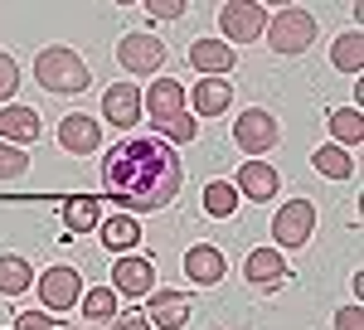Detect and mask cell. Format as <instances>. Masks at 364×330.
Returning a JSON list of instances; mask_svg holds the SVG:
<instances>
[{"mask_svg":"<svg viewBox=\"0 0 364 330\" xmlns=\"http://www.w3.org/2000/svg\"><path fill=\"white\" fill-rule=\"evenodd\" d=\"M112 292L117 297H127V302H146L151 292H156V262L146 257V252H122L112 262Z\"/></svg>","mask_w":364,"mask_h":330,"instance_id":"cell-7","label":"cell"},{"mask_svg":"<svg viewBox=\"0 0 364 330\" xmlns=\"http://www.w3.org/2000/svg\"><path fill=\"white\" fill-rule=\"evenodd\" d=\"M185 102H190V117H224L233 107V87H228V78H199L185 92Z\"/></svg>","mask_w":364,"mask_h":330,"instance_id":"cell-14","label":"cell"},{"mask_svg":"<svg viewBox=\"0 0 364 330\" xmlns=\"http://www.w3.org/2000/svg\"><path fill=\"white\" fill-rule=\"evenodd\" d=\"M331 137L350 151V146H360L364 141V117H360V107H336L331 112Z\"/></svg>","mask_w":364,"mask_h":330,"instance_id":"cell-26","label":"cell"},{"mask_svg":"<svg viewBox=\"0 0 364 330\" xmlns=\"http://www.w3.org/2000/svg\"><path fill=\"white\" fill-rule=\"evenodd\" d=\"M262 39H267V49L272 54H306L311 44H316V15L301 10V5H287L277 15H267V29H262Z\"/></svg>","mask_w":364,"mask_h":330,"instance_id":"cell-4","label":"cell"},{"mask_svg":"<svg viewBox=\"0 0 364 330\" xmlns=\"http://www.w3.org/2000/svg\"><path fill=\"white\" fill-rule=\"evenodd\" d=\"M233 209H238L233 180H209V185H204V214H209V219H228Z\"/></svg>","mask_w":364,"mask_h":330,"instance_id":"cell-25","label":"cell"},{"mask_svg":"<svg viewBox=\"0 0 364 330\" xmlns=\"http://www.w3.org/2000/svg\"><path fill=\"white\" fill-rule=\"evenodd\" d=\"M146 321H151V330H185V321H190V297L185 292H170V287H156L151 297H146Z\"/></svg>","mask_w":364,"mask_h":330,"instance_id":"cell-12","label":"cell"},{"mask_svg":"<svg viewBox=\"0 0 364 330\" xmlns=\"http://www.w3.org/2000/svg\"><path fill=\"white\" fill-rule=\"evenodd\" d=\"M34 82L44 87V92H68V97H78L92 73H87V63L78 49H68V44H49L44 54L34 58Z\"/></svg>","mask_w":364,"mask_h":330,"instance_id":"cell-3","label":"cell"},{"mask_svg":"<svg viewBox=\"0 0 364 330\" xmlns=\"http://www.w3.org/2000/svg\"><path fill=\"white\" fill-rule=\"evenodd\" d=\"M185 165L180 151L161 137H127L102 156V199L122 204V214H156L180 199Z\"/></svg>","mask_w":364,"mask_h":330,"instance_id":"cell-1","label":"cell"},{"mask_svg":"<svg viewBox=\"0 0 364 330\" xmlns=\"http://www.w3.org/2000/svg\"><path fill=\"white\" fill-rule=\"evenodd\" d=\"M311 165H316L326 180H350V175H355V161H350V151H345V146H316Z\"/></svg>","mask_w":364,"mask_h":330,"instance_id":"cell-24","label":"cell"},{"mask_svg":"<svg viewBox=\"0 0 364 330\" xmlns=\"http://www.w3.org/2000/svg\"><path fill=\"white\" fill-rule=\"evenodd\" d=\"M15 330H63V326H58V316H49V311H20L15 316Z\"/></svg>","mask_w":364,"mask_h":330,"instance_id":"cell-31","label":"cell"},{"mask_svg":"<svg viewBox=\"0 0 364 330\" xmlns=\"http://www.w3.org/2000/svg\"><path fill=\"white\" fill-rule=\"evenodd\" d=\"M311 233H316V204L311 199H287L272 219V238L277 247H306Z\"/></svg>","mask_w":364,"mask_h":330,"instance_id":"cell-9","label":"cell"},{"mask_svg":"<svg viewBox=\"0 0 364 330\" xmlns=\"http://www.w3.org/2000/svg\"><path fill=\"white\" fill-rule=\"evenodd\" d=\"M336 330H364V306L360 302L340 306V311H336Z\"/></svg>","mask_w":364,"mask_h":330,"instance_id":"cell-32","label":"cell"},{"mask_svg":"<svg viewBox=\"0 0 364 330\" xmlns=\"http://www.w3.org/2000/svg\"><path fill=\"white\" fill-rule=\"evenodd\" d=\"M34 287H39V302H44V311H49V316L73 311V306H78V297H83V277H78V267H68V262L49 267V272L39 277Z\"/></svg>","mask_w":364,"mask_h":330,"instance_id":"cell-8","label":"cell"},{"mask_svg":"<svg viewBox=\"0 0 364 330\" xmlns=\"http://www.w3.org/2000/svg\"><path fill=\"white\" fill-rule=\"evenodd\" d=\"M243 277H248L252 287H262V292H272L287 282V257H282L277 247H252L248 262H243Z\"/></svg>","mask_w":364,"mask_h":330,"instance_id":"cell-16","label":"cell"},{"mask_svg":"<svg viewBox=\"0 0 364 330\" xmlns=\"http://www.w3.org/2000/svg\"><path fill=\"white\" fill-rule=\"evenodd\" d=\"M78 311L87 321H117V292L112 287H92V292L78 297Z\"/></svg>","mask_w":364,"mask_h":330,"instance_id":"cell-27","label":"cell"},{"mask_svg":"<svg viewBox=\"0 0 364 330\" xmlns=\"http://www.w3.org/2000/svg\"><path fill=\"white\" fill-rule=\"evenodd\" d=\"M146 15H156V20H185L190 0H146Z\"/></svg>","mask_w":364,"mask_h":330,"instance_id":"cell-29","label":"cell"},{"mask_svg":"<svg viewBox=\"0 0 364 330\" xmlns=\"http://www.w3.org/2000/svg\"><path fill=\"white\" fill-rule=\"evenodd\" d=\"M219 29H224V44H257V34L267 29V5L257 0H224L219 5Z\"/></svg>","mask_w":364,"mask_h":330,"instance_id":"cell-6","label":"cell"},{"mask_svg":"<svg viewBox=\"0 0 364 330\" xmlns=\"http://www.w3.org/2000/svg\"><path fill=\"white\" fill-rule=\"evenodd\" d=\"M331 68L350 73V78L364 68V29H345L336 44H331Z\"/></svg>","mask_w":364,"mask_h":330,"instance_id":"cell-23","label":"cell"},{"mask_svg":"<svg viewBox=\"0 0 364 330\" xmlns=\"http://www.w3.org/2000/svg\"><path fill=\"white\" fill-rule=\"evenodd\" d=\"M58 146H63L68 156H92V151L102 146V122L87 117V112H68V117L58 122Z\"/></svg>","mask_w":364,"mask_h":330,"instance_id":"cell-11","label":"cell"},{"mask_svg":"<svg viewBox=\"0 0 364 330\" xmlns=\"http://www.w3.org/2000/svg\"><path fill=\"white\" fill-rule=\"evenodd\" d=\"M190 68H199V78H224L238 63H233V49L224 39H195L190 44Z\"/></svg>","mask_w":364,"mask_h":330,"instance_id":"cell-18","label":"cell"},{"mask_svg":"<svg viewBox=\"0 0 364 330\" xmlns=\"http://www.w3.org/2000/svg\"><path fill=\"white\" fill-rule=\"evenodd\" d=\"M228 272V262H224V252L214 243H195L190 252H185V277L195 282V287H219Z\"/></svg>","mask_w":364,"mask_h":330,"instance_id":"cell-15","label":"cell"},{"mask_svg":"<svg viewBox=\"0 0 364 330\" xmlns=\"http://www.w3.org/2000/svg\"><path fill=\"white\" fill-rule=\"evenodd\" d=\"M25 175H29V151L0 141V180H25Z\"/></svg>","mask_w":364,"mask_h":330,"instance_id":"cell-28","label":"cell"},{"mask_svg":"<svg viewBox=\"0 0 364 330\" xmlns=\"http://www.w3.org/2000/svg\"><path fill=\"white\" fill-rule=\"evenodd\" d=\"M282 141V132H277V117L267 107H248L238 122H233V146L248 156V161H262L272 146Z\"/></svg>","mask_w":364,"mask_h":330,"instance_id":"cell-5","label":"cell"},{"mask_svg":"<svg viewBox=\"0 0 364 330\" xmlns=\"http://www.w3.org/2000/svg\"><path fill=\"white\" fill-rule=\"evenodd\" d=\"M97 228H102V247H112V252H132L141 243V223L132 214H107Z\"/></svg>","mask_w":364,"mask_h":330,"instance_id":"cell-22","label":"cell"},{"mask_svg":"<svg viewBox=\"0 0 364 330\" xmlns=\"http://www.w3.org/2000/svg\"><path fill=\"white\" fill-rule=\"evenodd\" d=\"M141 112L156 122L161 141H170V146H190L195 132H199V122L190 117V102H185L180 78H156L146 87V97H141Z\"/></svg>","mask_w":364,"mask_h":330,"instance_id":"cell-2","label":"cell"},{"mask_svg":"<svg viewBox=\"0 0 364 330\" xmlns=\"http://www.w3.org/2000/svg\"><path fill=\"white\" fill-rule=\"evenodd\" d=\"M277 185H282V175L267 161H243L238 180H233V190L248 194V199H257V204H262V199H272V194H277Z\"/></svg>","mask_w":364,"mask_h":330,"instance_id":"cell-19","label":"cell"},{"mask_svg":"<svg viewBox=\"0 0 364 330\" xmlns=\"http://www.w3.org/2000/svg\"><path fill=\"white\" fill-rule=\"evenodd\" d=\"M102 122H112V127H136L141 122V87L136 82H112L107 92H102Z\"/></svg>","mask_w":364,"mask_h":330,"instance_id":"cell-13","label":"cell"},{"mask_svg":"<svg viewBox=\"0 0 364 330\" xmlns=\"http://www.w3.org/2000/svg\"><path fill=\"white\" fill-rule=\"evenodd\" d=\"M63 223H68V233H92L102 223V199H92V194L63 199Z\"/></svg>","mask_w":364,"mask_h":330,"instance_id":"cell-21","label":"cell"},{"mask_svg":"<svg viewBox=\"0 0 364 330\" xmlns=\"http://www.w3.org/2000/svg\"><path fill=\"white\" fill-rule=\"evenodd\" d=\"M34 287V267L20 252H0V297H25Z\"/></svg>","mask_w":364,"mask_h":330,"instance_id":"cell-20","label":"cell"},{"mask_svg":"<svg viewBox=\"0 0 364 330\" xmlns=\"http://www.w3.org/2000/svg\"><path fill=\"white\" fill-rule=\"evenodd\" d=\"M0 141L29 151L39 141V112L34 107H0Z\"/></svg>","mask_w":364,"mask_h":330,"instance_id":"cell-17","label":"cell"},{"mask_svg":"<svg viewBox=\"0 0 364 330\" xmlns=\"http://www.w3.org/2000/svg\"><path fill=\"white\" fill-rule=\"evenodd\" d=\"M112 330H151V321H146L141 311H132V316H117V321H112Z\"/></svg>","mask_w":364,"mask_h":330,"instance_id":"cell-33","label":"cell"},{"mask_svg":"<svg viewBox=\"0 0 364 330\" xmlns=\"http://www.w3.org/2000/svg\"><path fill=\"white\" fill-rule=\"evenodd\" d=\"M117 63L127 68V73H156V68H166V44L156 39V34H122V44H117Z\"/></svg>","mask_w":364,"mask_h":330,"instance_id":"cell-10","label":"cell"},{"mask_svg":"<svg viewBox=\"0 0 364 330\" xmlns=\"http://www.w3.org/2000/svg\"><path fill=\"white\" fill-rule=\"evenodd\" d=\"M15 87H20V68H15V58L0 49V102H10Z\"/></svg>","mask_w":364,"mask_h":330,"instance_id":"cell-30","label":"cell"}]
</instances>
